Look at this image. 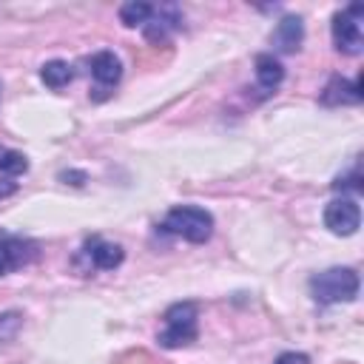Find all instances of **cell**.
I'll list each match as a JSON object with an SVG mask.
<instances>
[{
	"label": "cell",
	"mask_w": 364,
	"mask_h": 364,
	"mask_svg": "<svg viewBox=\"0 0 364 364\" xmlns=\"http://www.w3.org/2000/svg\"><path fill=\"white\" fill-rule=\"evenodd\" d=\"M17 191V182H11L9 176L6 179H0V199H6V196H11Z\"/></svg>",
	"instance_id": "obj_16"
},
{
	"label": "cell",
	"mask_w": 364,
	"mask_h": 364,
	"mask_svg": "<svg viewBox=\"0 0 364 364\" xmlns=\"http://www.w3.org/2000/svg\"><path fill=\"white\" fill-rule=\"evenodd\" d=\"M199 333V310L193 301H179L173 307H168L165 313V327L159 330L156 341L165 350H179L188 347L191 341H196Z\"/></svg>",
	"instance_id": "obj_3"
},
{
	"label": "cell",
	"mask_w": 364,
	"mask_h": 364,
	"mask_svg": "<svg viewBox=\"0 0 364 364\" xmlns=\"http://www.w3.org/2000/svg\"><path fill=\"white\" fill-rule=\"evenodd\" d=\"M256 80L264 91H276L284 80V68L273 54H259L256 57Z\"/></svg>",
	"instance_id": "obj_11"
},
{
	"label": "cell",
	"mask_w": 364,
	"mask_h": 364,
	"mask_svg": "<svg viewBox=\"0 0 364 364\" xmlns=\"http://www.w3.org/2000/svg\"><path fill=\"white\" fill-rule=\"evenodd\" d=\"M151 17H154V6H148V3L131 0V3H122V6H119V23L128 26V28L145 26Z\"/></svg>",
	"instance_id": "obj_13"
},
{
	"label": "cell",
	"mask_w": 364,
	"mask_h": 364,
	"mask_svg": "<svg viewBox=\"0 0 364 364\" xmlns=\"http://www.w3.org/2000/svg\"><path fill=\"white\" fill-rule=\"evenodd\" d=\"M324 225L336 236H353L361 225V208L350 196H338L324 208Z\"/></svg>",
	"instance_id": "obj_5"
},
{
	"label": "cell",
	"mask_w": 364,
	"mask_h": 364,
	"mask_svg": "<svg viewBox=\"0 0 364 364\" xmlns=\"http://www.w3.org/2000/svg\"><path fill=\"white\" fill-rule=\"evenodd\" d=\"M301 37H304L301 17H284V20H279V26L273 31V46L282 51H299Z\"/></svg>",
	"instance_id": "obj_10"
},
{
	"label": "cell",
	"mask_w": 364,
	"mask_h": 364,
	"mask_svg": "<svg viewBox=\"0 0 364 364\" xmlns=\"http://www.w3.org/2000/svg\"><path fill=\"white\" fill-rule=\"evenodd\" d=\"M26 171H28V159L20 151H14V148L0 145V173H6L9 179H14V176H20Z\"/></svg>",
	"instance_id": "obj_14"
},
{
	"label": "cell",
	"mask_w": 364,
	"mask_h": 364,
	"mask_svg": "<svg viewBox=\"0 0 364 364\" xmlns=\"http://www.w3.org/2000/svg\"><path fill=\"white\" fill-rule=\"evenodd\" d=\"M358 273L353 267H330L310 279V293L318 304H341L358 296Z\"/></svg>",
	"instance_id": "obj_2"
},
{
	"label": "cell",
	"mask_w": 364,
	"mask_h": 364,
	"mask_svg": "<svg viewBox=\"0 0 364 364\" xmlns=\"http://www.w3.org/2000/svg\"><path fill=\"white\" fill-rule=\"evenodd\" d=\"M361 14H364V6H358V3L333 14V46H336V51H341V54H358L361 51V26H358Z\"/></svg>",
	"instance_id": "obj_4"
},
{
	"label": "cell",
	"mask_w": 364,
	"mask_h": 364,
	"mask_svg": "<svg viewBox=\"0 0 364 364\" xmlns=\"http://www.w3.org/2000/svg\"><path fill=\"white\" fill-rule=\"evenodd\" d=\"M40 80H43L48 88L60 91V88H65V85L74 80V71H71V65H68L65 60H48V63L40 68Z\"/></svg>",
	"instance_id": "obj_12"
},
{
	"label": "cell",
	"mask_w": 364,
	"mask_h": 364,
	"mask_svg": "<svg viewBox=\"0 0 364 364\" xmlns=\"http://www.w3.org/2000/svg\"><path fill=\"white\" fill-rule=\"evenodd\" d=\"M34 245L20 236H0V276L28 264L34 259Z\"/></svg>",
	"instance_id": "obj_6"
},
{
	"label": "cell",
	"mask_w": 364,
	"mask_h": 364,
	"mask_svg": "<svg viewBox=\"0 0 364 364\" xmlns=\"http://www.w3.org/2000/svg\"><path fill=\"white\" fill-rule=\"evenodd\" d=\"M82 253H85V259L91 262V267H97V270H114V267H119L122 259H125V253H122L119 245L105 242V239H100V236L88 239L85 247H82Z\"/></svg>",
	"instance_id": "obj_7"
},
{
	"label": "cell",
	"mask_w": 364,
	"mask_h": 364,
	"mask_svg": "<svg viewBox=\"0 0 364 364\" xmlns=\"http://www.w3.org/2000/svg\"><path fill=\"white\" fill-rule=\"evenodd\" d=\"M273 364H310V358L304 353H282Z\"/></svg>",
	"instance_id": "obj_15"
},
{
	"label": "cell",
	"mask_w": 364,
	"mask_h": 364,
	"mask_svg": "<svg viewBox=\"0 0 364 364\" xmlns=\"http://www.w3.org/2000/svg\"><path fill=\"white\" fill-rule=\"evenodd\" d=\"M91 77L100 82V85H117L119 77H122V63L114 51H97L91 57Z\"/></svg>",
	"instance_id": "obj_9"
},
{
	"label": "cell",
	"mask_w": 364,
	"mask_h": 364,
	"mask_svg": "<svg viewBox=\"0 0 364 364\" xmlns=\"http://www.w3.org/2000/svg\"><path fill=\"white\" fill-rule=\"evenodd\" d=\"M162 230L185 239V242L202 245L213 233V216L205 208H199V205H176V208H171L165 213Z\"/></svg>",
	"instance_id": "obj_1"
},
{
	"label": "cell",
	"mask_w": 364,
	"mask_h": 364,
	"mask_svg": "<svg viewBox=\"0 0 364 364\" xmlns=\"http://www.w3.org/2000/svg\"><path fill=\"white\" fill-rule=\"evenodd\" d=\"M324 105H350V102H361V80H344V77H333L321 94Z\"/></svg>",
	"instance_id": "obj_8"
}]
</instances>
